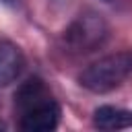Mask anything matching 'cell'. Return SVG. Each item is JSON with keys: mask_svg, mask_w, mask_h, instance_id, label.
Segmentation results:
<instances>
[{"mask_svg": "<svg viewBox=\"0 0 132 132\" xmlns=\"http://www.w3.org/2000/svg\"><path fill=\"white\" fill-rule=\"evenodd\" d=\"M19 128L27 132H50L58 128L62 109L39 76H31L14 91Z\"/></svg>", "mask_w": 132, "mask_h": 132, "instance_id": "cell-1", "label": "cell"}, {"mask_svg": "<svg viewBox=\"0 0 132 132\" xmlns=\"http://www.w3.org/2000/svg\"><path fill=\"white\" fill-rule=\"evenodd\" d=\"M132 74V54L118 52L99 58L78 74V85L91 93H109Z\"/></svg>", "mask_w": 132, "mask_h": 132, "instance_id": "cell-2", "label": "cell"}, {"mask_svg": "<svg viewBox=\"0 0 132 132\" xmlns=\"http://www.w3.org/2000/svg\"><path fill=\"white\" fill-rule=\"evenodd\" d=\"M107 39V23L97 12L78 14L64 31V45L72 52H93Z\"/></svg>", "mask_w": 132, "mask_h": 132, "instance_id": "cell-3", "label": "cell"}, {"mask_svg": "<svg viewBox=\"0 0 132 132\" xmlns=\"http://www.w3.org/2000/svg\"><path fill=\"white\" fill-rule=\"evenodd\" d=\"M25 68V56L8 39H0V87L14 82Z\"/></svg>", "mask_w": 132, "mask_h": 132, "instance_id": "cell-4", "label": "cell"}, {"mask_svg": "<svg viewBox=\"0 0 132 132\" xmlns=\"http://www.w3.org/2000/svg\"><path fill=\"white\" fill-rule=\"evenodd\" d=\"M93 126L99 130H124L132 126V111L116 105H99L93 111Z\"/></svg>", "mask_w": 132, "mask_h": 132, "instance_id": "cell-5", "label": "cell"}, {"mask_svg": "<svg viewBox=\"0 0 132 132\" xmlns=\"http://www.w3.org/2000/svg\"><path fill=\"white\" fill-rule=\"evenodd\" d=\"M0 2H4V4H16L19 0H0Z\"/></svg>", "mask_w": 132, "mask_h": 132, "instance_id": "cell-6", "label": "cell"}, {"mask_svg": "<svg viewBox=\"0 0 132 132\" xmlns=\"http://www.w3.org/2000/svg\"><path fill=\"white\" fill-rule=\"evenodd\" d=\"M103 2H111V0H103Z\"/></svg>", "mask_w": 132, "mask_h": 132, "instance_id": "cell-7", "label": "cell"}]
</instances>
